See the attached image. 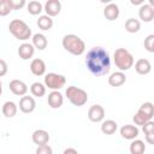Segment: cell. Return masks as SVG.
I'll use <instances>...</instances> for the list:
<instances>
[{
  "instance_id": "6da1fadb",
  "label": "cell",
  "mask_w": 154,
  "mask_h": 154,
  "mask_svg": "<svg viewBox=\"0 0 154 154\" xmlns=\"http://www.w3.org/2000/svg\"><path fill=\"white\" fill-rule=\"evenodd\" d=\"M87 69L95 76L107 75L111 70V58L108 52L102 47H93L85 57Z\"/></svg>"
},
{
  "instance_id": "7a4b0ae2",
  "label": "cell",
  "mask_w": 154,
  "mask_h": 154,
  "mask_svg": "<svg viewBox=\"0 0 154 154\" xmlns=\"http://www.w3.org/2000/svg\"><path fill=\"white\" fill-rule=\"evenodd\" d=\"M63 47L66 52H69L72 55H82L85 51V43L84 41L75 35V34H67L63 37Z\"/></svg>"
},
{
  "instance_id": "3957f363",
  "label": "cell",
  "mask_w": 154,
  "mask_h": 154,
  "mask_svg": "<svg viewBox=\"0 0 154 154\" xmlns=\"http://www.w3.org/2000/svg\"><path fill=\"white\" fill-rule=\"evenodd\" d=\"M113 60H114L116 66L122 72L130 70L132 67V65H134V57L125 48H118V49H116L114 53H113Z\"/></svg>"
},
{
  "instance_id": "277c9868",
  "label": "cell",
  "mask_w": 154,
  "mask_h": 154,
  "mask_svg": "<svg viewBox=\"0 0 154 154\" xmlns=\"http://www.w3.org/2000/svg\"><path fill=\"white\" fill-rule=\"evenodd\" d=\"M8 30L17 40H20V41H25V40L30 38V36H31L30 26L22 19L11 20L8 24Z\"/></svg>"
},
{
  "instance_id": "5b68a950",
  "label": "cell",
  "mask_w": 154,
  "mask_h": 154,
  "mask_svg": "<svg viewBox=\"0 0 154 154\" xmlns=\"http://www.w3.org/2000/svg\"><path fill=\"white\" fill-rule=\"evenodd\" d=\"M66 97L69 99V101L73 105V106H77V107H81V106H84L88 101V94L84 89L82 88H78V87H75V85H70L66 88Z\"/></svg>"
},
{
  "instance_id": "8992f818",
  "label": "cell",
  "mask_w": 154,
  "mask_h": 154,
  "mask_svg": "<svg viewBox=\"0 0 154 154\" xmlns=\"http://www.w3.org/2000/svg\"><path fill=\"white\" fill-rule=\"evenodd\" d=\"M66 83V78L64 75L60 73H55V72H49L45 76V87H47L48 89L53 90H60Z\"/></svg>"
},
{
  "instance_id": "52a82bcc",
  "label": "cell",
  "mask_w": 154,
  "mask_h": 154,
  "mask_svg": "<svg viewBox=\"0 0 154 154\" xmlns=\"http://www.w3.org/2000/svg\"><path fill=\"white\" fill-rule=\"evenodd\" d=\"M88 118L93 123H100L105 118V108L101 105H93L88 111Z\"/></svg>"
},
{
  "instance_id": "ba28073f",
  "label": "cell",
  "mask_w": 154,
  "mask_h": 154,
  "mask_svg": "<svg viewBox=\"0 0 154 154\" xmlns=\"http://www.w3.org/2000/svg\"><path fill=\"white\" fill-rule=\"evenodd\" d=\"M43 10L48 17H51V18L55 17L61 11V2L59 0H48V1H46Z\"/></svg>"
},
{
  "instance_id": "9c48e42d",
  "label": "cell",
  "mask_w": 154,
  "mask_h": 154,
  "mask_svg": "<svg viewBox=\"0 0 154 154\" xmlns=\"http://www.w3.org/2000/svg\"><path fill=\"white\" fill-rule=\"evenodd\" d=\"M36 108V101L32 96H22L19 100V109L23 113H31Z\"/></svg>"
},
{
  "instance_id": "30bf717a",
  "label": "cell",
  "mask_w": 154,
  "mask_h": 154,
  "mask_svg": "<svg viewBox=\"0 0 154 154\" xmlns=\"http://www.w3.org/2000/svg\"><path fill=\"white\" fill-rule=\"evenodd\" d=\"M8 88L17 96H24L28 93V85L20 79H12L8 84Z\"/></svg>"
},
{
  "instance_id": "8fae6325",
  "label": "cell",
  "mask_w": 154,
  "mask_h": 154,
  "mask_svg": "<svg viewBox=\"0 0 154 154\" xmlns=\"http://www.w3.org/2000/svg\"><path fill=\"white\" fill-rule=\"evenodd\" d=\"M138 17L141 20L146 22V23H149L154 19V7L149 4H143L140 6V10H138Z\"/></svg>"
},
{
  "instance_id": "7c38bea8",
  "label": "cell",
  "mask_w": 154,
  "mask_h": 154,
  "mask_svg": "<svg viewBox=\"0 0 154 154\" xmlns=\"http://www.w3.org/2000/svg\"><path fill=\"white\" fill-rule=\"evenodd\" d=\"M138 132H140V130H138V128L136 125L126 124V125H123L120 128V135L125 140H130V141L135 140L138 136Z\"/></svg>"
},
{
  "instance_id": "4fadbf2b",
  "label": "cell",
  "mask_w": 154,
  "mask_h": 154,
  "mask_svg": "<svg viewBox=\"0 0 154 154\" xmlns=\"http://www.w3.org/2000/svg\"><path fill=\"white\" fill-rule=\"evenodd\" d=\"M31 140L35 144L38 146H43V144H47L48 141H49V134L43 130V129H38V130H35L31 135Z\"/></svg>"
},
{
  "instance_id": "5bb4252c",
  "label": "cell",
  "mask_w": 154,
  "mask_h": 154,
  "mask_svg": "<svg viewBox=\"0 0 154 154\" xmlns=\"http://www.w3.org/2000/svg\"><path fill=\"white\" fill-rule=\"evenodd\" d=\"M30 71L34 76H43L46 72V63L40 58L32 59L30 63Z\"/></svg>"
},
{
  "instance_id": "9a60e30c",
  "label": "cell",
  "mask_w": 154,
  "mask_h": 154,
  "mask_svg": "<svg viewBox=\"0 0 154 154\" xmlns=\"http://www.w3.org/2000/svg\"><path fill=\"white\" fill-rule=\"evenodd\" d=\"M48 105L52 108H60L64 103V96L61 95L60 91L58 90H53L48 94Z\"/></svg>"
},
{
  "instance_id": "2e32d148",
  "label": "cell",
  "mask_w": 154,
  "mask_h": 154,
  "mask_svg": "<svg viewBox=\"0 0 154 154\" xmlns=\"http://www.w3.org/2000/svg\"><path fill=\"white\" fill-rule=\"evenodd\" d=\"M34 53H35V48H34V46L31 43H26L25 42V43H22L18 47V55L23 60L31 59L32 55H34Z\"/></svg>"
},
{
  "instance_id": "e0dca14e",
  "label": "cell",
  "mask_w": 154,
  "mask_h": 154,
  "mask_svg": "<svg viewBox=\"0 0 154 154\" xmlns=\"http://www.w3.org/2000/svg\"><path fill=\"white\" fill-rule=\"evenodd\" d=\"M103 16L107 20H116L119 17V7L114 2H109L105 8H103Z\"/></svg>"
},
{
  "instance_id": "ac0fdd59",
  "label": "cell",
  "mask_w": 154,
  "mask_h": 154,
  "mask_svg": "<svg viewBox=\"0 0 154 154\" xmlns=\"http://www.w3.org/2000/svg\"><path fill=\"white\" fill-rule=\"evenodd\" d=\"M135 70L138 75H148L152 71V64L148 59H138L135 63Z\"/></svg>"
},
{
  "instance_id": "d6986e66",
  "label": "cell",
  "mask_w": 154,
  "mask_h": 154,
  "mask_svg": "<svg viewBox=\"0 0 154 154\" xmlns=\"http://www.w3.org/2000/svg\"><path fill=\"white\" fill-rule=\"evenodd\" d=\"M125 81H126L125 73L122 71H116L111 73V76L108 77V84L111 87H120L125 83Z\"/></svg>"
},
{
  "instance_id": "ffe728a7",
  "label": "cell",
  "mask_w": 154,
  "mask_h": 154,
  "mask_svg": "<svg viewBox=\"0 0 154 154\" xmlns=\"http://www.w3.org/2000/svg\"><path fill=\"white\" fill-rule=\"evenodd\" d=\"M31 45L34 46V48H36L38 51H43L47 47L48 41H47V37L43 34L37 32V34H34L32 35V43Z\"/></svg>"
},
{
  "instance_id": "44dd1931",
  "label": "cell",
  "mask_w": 154,
  "mask_h": 154,
  "mask_svg": "<svg viewBox=\"0 0 154 154\" xmlns=\"http://www.w3.org/2000/svg\"><path fill=\"white\" fill-rule=\"evenodd\" d=\"M17 111H18V106L13 102V101H6L4 105H2V114L6 117V118H12L17 114Z\"/></svg>"
},
{
  "instance_id": "7402d4cb",
  "label": "cell",
  "mask_w": 154,
  "mask_h": 154,
  "mask_svg": "<svg viewBox=\"0 0 154 154\" xmlns=\"http://www.w3.org/2000/svg\"><path fill=\"white\" fill-rule=\"evenodd\" d=\"M117 129H118V124L112 119L103 120L101 124V131L105 135H113L117 131Z\"/></svg>"
},
{
  "instance_id": "603a6c76",
  "label": "cell",
  "mask_w": 154,
  "mask_h": 154,
  "mask_svg": "<svg viewBox=\"0 0 154 154\" xmlns=\"http://www.w3.org/2000/svg\"><path fill=\"white\" fill-rule=\"evenodd\" d=\"M130 153L131 154H144L146 152V144L142 140H132L130 143Z\"/></svg>"
},
{
  "instance_id": "cb8c5ba5",
  "label": "cell",
  "mask_w": 154,
  "mask_h": 154,
  "mask_svg": "<svg viewBox=\"0 0 154 154\" xmlns=\"http://www.w3.org/2000/svg\"><path fill=\"white\" fill-rule=\"evenodd\" d=\"M37 26H38L41 30H43V31L49 30V29H52V26H53V19H52L51 17H48L47 14L40 16L38 19H37Z\"/></svg>"
},
{
  "instance_id": "d4e9b609",
  "label": "cell",
  "mask_w": 154,
  "mask_h": 154,
  "mask_svg": "<svg viewBox=\"0 0 154 154\" xmlns=\"http://www.w3.org/2000/svg\"><path fill=\"white\" fill-rule=\"evenodd\" d=\"M30 93L32 94V96L42 97L46 94V87H45V84H42L40 82H34L30 85Z\"/></svg>"
},
{
  "instance_id": "484cf974",
  "label": "cell",
  "mask_w": 154,
  "mask_h": 154,
  "mask_svg": "<svg viewBox=\"0 0 154 154\" xmlns=\"http://www.w3.org/2000/svg\"><path fill=\"white\" fill-rule=\"evenodd\" d=\"M141 29V23L138 19H135V18H129L126 22H125V30L130 34H135L137 31H140Z\"/></svg>"
},
{
  "instance_id": "4316f807",
  "label": "cell",
  "mask_w": 154,
  "mask_h": 154,
  "mask_svg": "<svg viewBox=\"0 0 154 154\" xmlns=\"http://www.w3.org/2000/svg\"><path fill=\"white\" fill-rule=\"evenodd\" d=\"M26 10H28V12H29L30 14L37 16V14H40V13L43 11V6H42V4H41L40 1L32 0V1H30V2L26 5Z\"/></svg>"
},
{
  "instance_id": "83f0119b",
  "label": "cell",
  "mask_w": 154,
  "mask_h": 154,
  "mask_svg": "<svg viewBox=\"0 0 154 154\" xmlns=\"http://www.w3.org/2000/svg\"><path fill=\"white\" fill-rule=\"evenodd\" d=\"M138 112L142 113V114H144L146 117H148L152 120V118L154 117V105L152 102H144V103H142L140 106Z\"/></svg>"
},
{
  "instance_id": "f1b7e54d",
  "label": "cell",
  "mask_w": 154,
  "mask_h": 154,
  "mask_svg": "<svg viewBox=\"0 0 154 154\" xmlns=\"http://www.w3.org/2000/svg\"><path fill=\"white\" fill-rule=\"evenodd\" d=\"M11 11H12L11 1L10 0H0V16L5 17V16L10 14Z\"/></svg>"
},
{
  "instance_id": "f546056e",
  "label": "cell",
  "mask_w": 154,
  "mask_h": 154,
  "mask_svg": "<svg viewBox=\"0 0 154 154\" xmlns=\"http://www.w3.org/2000/svg\"><path fill=\"white\" fill-rule=\"evenodd\" d=\"M132 120H134V123H135V125H143V124H146L147 122H149L150 119L148 118V117H146L144 114H142V113H140L138 111H137V113L134 116V118H132Z\"/></svg>"
},
{
  "instance_id": "4dcf8cb0",
  "label": "cell",
  "mask_w": 154,
  "mask_h": 154,
  "mask_svg": "<svg viewBox=\"0 0 154 154\" xmlns=\"http://www.w3.org/2000/svg\"><path fill=\"white\" fill-rule=\"evenodd\" d=\"M144 48L149 53H154V35L150 34L144 38Z\"/></svg>"
},
{
  "instance_id": "1f68e13d",
  "label": "cell",
  "mask_w": 154,
  "mask_h": 154,
  "mask_svg": "<svg viewBox=\"0 0 154 154\" xmlns=\"http://www.w3.org/2000/svg\"><path fill=\"white\" fill-rule=\"evenodd\" d=\"M36 154H53V149L48 144L38 146L37 149H36Z\"/></svg>"
},
{
  "instance_id": "d6a6232c",
  "label": "cell",
  "mask_w": 154,
  "mask_h": 154,
  "mask_svg": "<svg viewBox=\"0 0 154 154\" xmlns=\"http://www.w3.org/2000/svg\"><path fill=\"white\" fill-rule=\"evenodd\" d=\"M10 1H11L12 10H19V8H22L26 5L25 0H10Z\"/></svg>"
},
{
  "instance_id": "836d02e7",
  "label": "cell",
  "mask_w": 154,
  "mask_h": 154,
  "mask_svg": "<svg viewBox=\"0 0 154 154\" xmlns=\"http://www.w3.org/2000/svg\"><path fill=\"white\" fill-rule=\"evenodd\" d=\"M142 130L144 134H150V132H154V122L149 120L147 122L146 124L142 125Z\"/></svg>"
},
{
  "instance_id": "e575fe53",
  "label": "cell",
  "mask_w": 154,
  "mask_h": 154,
  "mask_svg": "<svg viewBox=\"0 0 154 154\" xmlns=\"http://www.w3.org/2000/svg\"><path fill=\"white\" fill-rule=\"evenodd\" d=\"M8 71V66H7V63L2 59H0V77L5 76Z\"/></svg>"
},
{
  "instance_id": "d590c367",
  "label": "cell",
  "mask_w": 154,
  "mask_h": 154,
  "mask_svg": "<svg viewBox=\"0 0 154 154\" xmlns=\"http://www.w3.org/2000/svg\"><path fill=\"white\" fill-rule=\"evenodd\" d=\"M144 138H146V142H147V143H149V144H154V132L144 134Z\"/></svg>"
},
{
  "instance_id": "8d00e7d4",
  "label": "cell",
  "mask_w": 154,
  "mask_h": 154,
  "mask_svg": "<svg viewBox=\"0 0 154 154\" xmlns=\"http://www.w3.org/2000/svg\"><path fill=\"white\" fill-rule=\"evenodd\" d=\"M63 154H78V152H77L75 148H66V149L63 152Z\"/></svg>"
},
{
  "instance_id": "74e56055",
  "label": "cell",
  "mask_w": 154,
  "mask_h": 154,
  "mask_svg": "<svg viewBox=\"0 0 154 154\" xmlns=\"http://www.w3.org/2000/svg\"><path fill=\"white\" fill-rule=\"evenodd\" d=\"M131 4H132V5H143V1H142V0H140V1L131 0Z\"/></svg>"
},
{
  "instance_id": "f35d334b",
  "label": "cell",
  "mask_w": 154,
  "mask_h": 154,
  "mask_svg": "<svg viewBox=\"0 0 154 154\" xmlns=\"http://www.w3.org/2000/svg\"><path fill=\"white\" fill-rule=\"evenodd\" d=\"M2 94V83H1V81H0V95Z\"/></svg>"
}]
</instances>
